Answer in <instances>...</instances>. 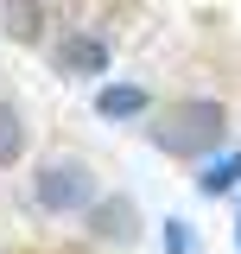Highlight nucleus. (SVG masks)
<instances>
[{
	"mask_svg": "<svg viewBox=\"0 0 241 254\" xmlns=\"http://www.w3.org/2000/svg\"><path fill=\"white\" fill-rule=\"evenodd\" d=\"M165 248H172V254H190V235H184V222H172V235H165Z\"/></svg>",
	"mask_w": 241,
	"mask_h": 254,
	"instance_id": "1a4fd4ad",
	"label": "nucleus"
},
{
	"mask_svg": "<svg viewBox=\"0 0 241 254\" xmlns=\"http://www.w3.org/2000/svg\"><path fill=\"white\" fill-rule=\"evenodd\" d=\"M19 153H26V121L13 102H0V165H13Z\"/></svg>",
	"mask_w": 241,
	"mask_h": 254,
	"instance_id": "0eeeda50",
	"label": "nucleus"
},
{
	"mask_svg": "<svg viewBox=\"0 0 241 254\" xmlns=\"http://www.w3.org/2000/svg\"><path fill=\"white\" fill-rule=\"evenodd\" d=\"M0 26H6V38H38V32H45V6H38V0H6V6H0Z\"/></svg>",
	"mask_w": 241,
	"mask_h": 254,
	"instance_id": "39448f33",
	"label": "nucleus"
},
{
	"mask_svg": "<svg viewBox=\"0 0 241 254\" xmlns=\"http://www.w3.org/2000/svg\"><path fill=\"white\" fill-rule=\"evenodd\" d=\"M102 64H108V45H102V38H76V32H70L58 45V70H70V76H95Z\"/></svg>",
	"mask_w": 241,
	"mask_h": 254,
	"instance_id": "20e7f679",
	"label": "nucleus"
},
{
	"mask_svg": "<svg viewBox=\"0 0 241 254\" xmlns=\"http://www.w3.org/2000/svg\"><path fill=\"white\" fill-rule=\"evenodd\" d=\"M32 190H38V203H45V210H83V203L95 197L89 165H76V159H51V165L32 178Z\"/></svg>",
	"mask_w": 241,
	"mask_h": 254,
	"instance_id": "f03ea898",
	"label": "nucleus"
},
{
	"mask_svg": "<svg viewBox=\"0 0 241 254\" xmlns=\"http://www.w3.org/2000/svg\"><path fill=\"white\" fill-rule=\"evenodd\" d=\"M235 178H241V153L229 159V165H210V172H203V190H210V197H222V190L235 185Z\"/></svg>",
	"mask_w": 241,
	"mask_h": 254,
	"instance_id": "6e6552de",
	"label": "nucleus"
},
{
	"mask_svg": "<svg viewBox=\"0 0 241 254\" xmlns=\"http://www.w3.org/2000/svg\"><path fill=\"white\" fill-rule=\"evenodd\" d=\"M95 108H102V115H108V121H127V115H140V108H146V89H133V83H127V89H102L95 95Z\"/></svg>",
	"mask_w": 241,
	"mask_h": 254,
	"instance_id": "423d86ee",
	"label": "nucleus"
},
{
	"mask_svg": "<svg viewBox=\"0 0 241 254\" xmlns=\"http://www.w3.org/2000/svg\"><path fill=\"white\" fill-rule=\"evenodd\" d=\"M89 235H102V242H133L140 235V210L127 197H108V203L89 210Z\"/></svg>",
	"mask_w": 241,
	"mask_h": 254,
	"instance_id": "7ed1b4c3",
	"label": "nucleus"
},
{
	"mask_svg": "<svg viewBox=\"0 0 241 254\" xmlns=\"http://www.w3.org/2000/svg\"><path fill=\"white\" fill-rule=\"evenodd\" d=\"M222 133H229V108L222 102H210V95H190V102H172L165 108V121H159V146L178 159H197L210 153V146H222Z\"/></svg>",
	"mask_w": 241,
	"mask_h": 254,
	"instance_id": "f257e3e1",
	"label": "nucleus"
}]
</instances>
